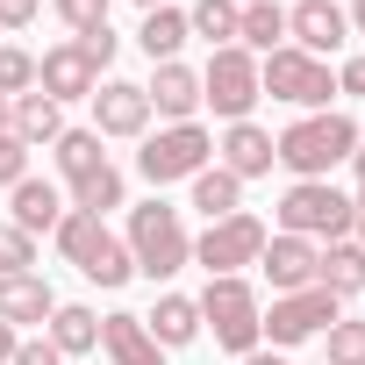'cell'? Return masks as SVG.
<instances>
[{
    "label": "cell",
    "mask_w": 365,
    "mask_h": 365,
    "mask_svg": "<svg viewBox=\"0 0 365 365\" xmlns=\"http://www.w3.org/2000/svg\"><path fill=\"white\" fill-rule=\"evenodd\" d=\"M365 136H358V122L344 115V108H322V115H301V122H287L279 136H272V158L294 172V179H329L336 165H351V150H358Z\"/></svg>",
    "instance_id": "obj_1"
},
{
    "label": "cell",
    "mask_w": 365,
    "mask_h": 365,
    "mask_svg": "<svg viewBox=\"0 0 365 365\" xmlns=\"http://www.w3.org/2000/svg\"><path fill=\"white\" fill-rule=\"evenodd\" d=\"M122 244H129V265H136L150 287L194 265V237H187V215H179L172 201H143V208H129V230H122Z\"/></svg>",
    "instance_id": "obj_2"
},
{
    "label": "cell",
    "mask_w": 365,
    "mask_h": 365,
    "mask_svg": "<svg viewBox=\"0 0 365 365\" xmlns=\"http://www.w3.org/2000/svg\"><path fill=\"white\" fill-rule=\"evenodd\" d=\"M272 215H279V237H308V244H344L358 222L351 194H336L329 179H294Z\"/></svg>",
    "instance_id": "obj_3"
},
{
    "label": "cell",
    "mask_w": 365,
    "mask_h": 365,
    "mask_svg": "<svg viewBox=\"0 0 365 365\" xmlns=\"http://www.w3.org/2000/svg\"><path fill=\"white\" fill-rule=\"evenodd\" d=\"M58 237V251H65V265H79L93 287H122L136 265H129V244L108 230V215H86V208H65V222L51 230Z\"/></svg>",
    "instance_id": "obj_4"
},
{
    "label": "cell",
    "mask_w": 365,
    "mask_h": 365,
    "mask_svg": "<svg viewBox=\"0 0 365 365\" xmlns=\"http://www.w3.org/2000/svg\"><path fill=\"white\" fill-rule=\"evenodd\" d=\"M51 150H58V172H65V187H72V208H86V215L122 208V172L108 165V150H101L93 129H65Z\"/></svg>",
    "instance_id": "obj_5"
},
{
    "label": "cell",
    "mask_w": 365,
    "mask_h": 365,
    "mask_svg": "<svg viewBox=\"0 0 365 365\" xmlns=\"http://www.w3.org/2000/svg\"><path fill=\"white\" fill-rule=\"evenodd\" d=\"M258 93H272L301 115H322V108H336V72H329V58H308V51L279 43L272 58H258Z\"/></svg>",
    "instance_id": "obj_6"
},
{
    "label": "cell",
    "mask_w": 365,
    "mask_h": 365,
    "mask_svg": "<svg viewBox=\"0 0 365 365\" xmlns=\"http://www.w3.org/2000/svg\"><path fill=\"white\" fill-rule=\"evenodd\" d=\"M201 329H215V344L230 351V358H251L258 351V336H265V301H258V287L237 272V279H208V294H201Z\"/></svg>",
    "instance_id": "obj_7"
},
{
    "label": "cell",
    "mask_w": 365,
    "mask_h": 365,
    "mask_svg": "<svg viewBox=\"0 0 365 365\" xmlns=\"http://www.w3.org/2000/svg\"><path fill=\"white\" fill-rule=\"evenodd\" d=\"M208 165H215V136H208L201 122H165V129L143 136V150H136V172L150 179V187L194 179V172H208Z\"/></svg>",
    "instance_id": "obj_8"
},
{
    "label": "cell",
    "mask_w": 365,
    "mask_h": 365,
    "mask_svg": "<svg viewBox=\"0 0 365 365\" xmlns=\"http://www.w3.org/2000/svg\"><path fill=\"white\" fill-rule=\"evenodd\" d=\"M265 237H272V230H265L251 208H237V215H222V222H208V230L194 237V265H201L208 279H237L244 265H258Z\"/></svg>",
    "instance_id": "obj_9"
},
{
    "label": "cell",
    "mask_w": 365,
    "mask_h": 365,
    "mask_svg": "<svg viewBox=\"0 0 365 365\" xmlns=\"http://www.w3.org/2000/svg\"><path fill=\"white\" fill-rule=\"evenodd\" d=\"M201 101L222 115V122H251V108L265 101L258 93V58L251 51H208V65H201Z\"/></svg>",
    "instance_id": "obj_10"
},
{
    "label": "cell",
    "mask_w": 365,
    "mask_h": 365,
    "mask_svg": "<svg viewBox=\"0 0 365 365\" xmlns=\"http://www.w3.org/2000/svg\"><path fill=\"white\" fill-rule=\"evenodd\" d=\"M336 315H344V301H336L329 287H301V294H272V308H265V336H272V351H294V344L322 336V329H329Z\"/></svg>",
    "instance_id": "obj_11"
},
{
    "label": "cell",
    "mask_w": 365,
    "mask_h": 365,
    "mask_svg": "<svg viewBox=\"0 0 365 365\" xmlns=\"http://www.w3.org/2000/svg\"><path fill=\"white\" fill-rule=\"evenodd\" d=\"M93 86H101V65H93L72 36L36 58V93H51L58 108H65V101H93Z\"/></svg>",
    "instance_id": "obj_12"
},
{
    "label": "cell",
    "mask_w": 365,
    "mask_h": 365,
    "mask_svg": "<svg viewBox=\"0 0 365 365\" xmlns=\"http://www.w3.org/2000/svg\"><path fill=\"white\" fill-rule=\"evenodd\" d=\"M344 36H351V15L336 0H301V8H287V43L294 51L329 58V51H344Z\"/></svg>",
    "instance_id": "obj_13"
},
{
    "label": "cell",
    "mask_w": 365,
    "mask_h": 365,
    "mask_svg": "<svg viewBox=\"0 0 365 365\" xmlns=\"http://www.w3.org/2000/svg\"><path fill=\"white\" fill-rule=\"evenodd\" d=\"M150 129V101L136 79H101L93 86V136H143Z\"/></svg>",
    "instance_id": "obj_14"
},
{
    "label": "cell",
    "mask_w": 365,
    "mask_h": 365,
    "mask_svg": "<svg viewBox=\"0 0 365 365\" xmlns=\"http://www.w3.org/2000/svg\"><path fill=\"white\" fill-rule=\"evenodd\" d=\"M315 258H322V244H308V237H265V251H258V272L272 279V294H301V287H315Z\"/></svg>",
    "instance_id": "obj_15"
},
{
    "label": "cell",
    "mask_w": 365,
    "mask_h": 365,
    "mask_svg": "<svg viewBox=\"0 0 365 365\" xmlns=\"http://www.w3.org/2000/svg\"><path fill=\"white\" fill-rule=\"evenodd\" d=\"M143 101H150V115H165V122H194V108H201V72L194 65H150V86H143Z\"/></svg>",
    "instance_id": "obj_16"
},
{
    "label": "cell",
    "mask_w": 365,
    "mask_h": 365,
    "mask_svg": "<svg viewBox=\"0 0 365 365\" xmlns=\"http://www.w3.org/2000/svg\"><path fill=\"white\" fill-rule=\"evenodd\" d=\"M215 165L237 172V179H265V172L279 165V158H272V129H258V122H230L222 143H215Z\"/></svg>",
    "instance_id": "obj_17"
},
{
    "label": "cell",
    "mask_w": 365,
    "mask_h": 365,
    "mask_svg": "<svg viewBox=\"0 0 365 365\" xmlns=\"http://www.w3.org/2000/svg\"><path fill=\"white\" fill-rule=\"evenodd\" d=\"M101 351L115 358V365H165V351H158V336L143 329V315H101Z\"/></svg>",
    "instance_id": "obj_18"
},
{
    "label": "cell",
    "mask_w": 365,
    "mask_h": 365,
    "mask_svg": "<svg viewBox=\"0 0 365 365\" xmlns=\"http://www.w3.org/2000/svg\"><path fill=\"white\" fill-rule=\"evenodd\" d=\"M51 308H58V294H51V279L43 272H8L0 279V322H51Z\"/></svg>",
    "instance_id": "obj_19"
},
{
    "label": "cell",
    "mask_w": 365,
    "mask_h": 365,
    "mask_svg": "<svg viewBox=\"0 0 365 365\" xmlns=\"http://www.w3.org/2000/svg\"><path fill=\"white\" fill-rule=\"evenodd\" d=\"M8 136H22L29 150H43V143L65 136V108L51 93H22V101H8Z\"/></svg>",
    "instance_id": "obj_20"
},
{
    "label": "cell",
    "mask_w": 365,
    "mask_h": 365,
    "mask_svg": "<svg viewBox=\"0 0 365 365\" xmlns=\"http://www.w3.org/2000/svg\"><path fill=\"white\" fill-rule=\"evenodd\" d=\"M143 329L158 336V351H187V344L201 336V301H187V294H158V308L143 315Z\"/></svg>",
    "instance_id": "obj_21"
},
{
    "label": "cell",
    "mask_w": 365,
    "mask_h": 365,
    "mask_svg": "<svg viewBox=\"0 0 365 365\" xmlns=\"http://www.w3.org/2000/svg\"><path fill=\"white\" fill-rule=\"evenodd\" d=\"M279 43H287V8H279V0H251V8H237V51L272 58Z\"/></svg>",
    "instance_id": "obj_22"
},
{
    "label": "cell",
    "mask_w": 365,
    "mask_h": 365,
    "mask_svg": "<svg viewBox=\"0 0 365 365\" xmlns=\"http://www.w3.org/2000/svg\"><path fill=\"white\" fill-rule=\"evenodd\" d=\"M15 194V230H29V237H43V230H58L65 222V194L51 187V179H22V187H8Z\"/></svg>",
    "instance_id": "obj_23"
},
{
    "label": "cell",
    "mask_w": 365,
    "mask_h": 365,
    "mask_svg": "<svg viewBox=\"0 0 365 365\" xmlns=\"http://www.w3.org/2000/svg\"><path fill=\"white\" fill-rule=\"evenodd\" d=\"M43 336L58 344V358H86V351L101 344V315H93V308H79V301H58V308H51V322H43Z\"/></svg>",
    "instance_id": "obj_24"
},
{
    "label": "cell",
    "mask_w": 365,
    "mask_h": 365,
    "mask_svg": "<svg viewBox=\"0 0 365 365\" xmlns=\"http://www.w3.org/2000/svg\"><path fill=\"white\" fill-rule=\"evenodd\" d=\"M315 287H329L336 301H358L365 294V251L344 237V244H322V258H315Z\"/></svg>",
    "instance_id": "obj_25"
},
{
    "label": "cell",
    "mask_w": 365,
    "mask_h": 365,
    "mask_svg": "<svg viewBox=\"0 0 365 365\" xmlns=\"http://www.w3.org/2000/svg\"><path fill=\"white\" fill-rule=\"evenodd\" d=\"M187 36H194V29H187V8H150V15H143V29H136V43H143V58H150V65H172Z\"/></svg>",
    "instance_id": "obj_26"
},
{
    "label": "cell",
    "mask_w": 365,
    "mask_h": 365,
    "mask_svg": "<svg viewBox=\"0 0 365 365\" xmlns=\"http://www.w3.org/2000/svg\"><path fill=\"white\" fill-rule=\"evenodd\" d=\"M187 187H194V208H201L208 222H222V215H237V208H244V179H237V172H222V165L194 172Z\"/></svg>",
    "instance_id": "obj_27"
},
{
    "label": "cell",
    "mask_w": 365,
    "mask_h": 365,
    "mask_svg": "<svg viewBox=\"0 0 365 365\" xmlns=\"http://www.w3.org/2000/svg\"><path fill=\"white\" fill-rule=\"evenodd\" d=\"M187 29H194L208 51H230V43H237V0H194V8H187Z\"/></svg>",
    "instance_id": "obj_28"
},
{
    "label": "cell",
    "mask_w": 365,
    "mask_h": 365,
    "mask_svg": "<svg viewBox=\"0 0 365 365\" xmlns=\"http://www.w3.org/2000/svg\"><path fill=\"white\" fill-rule=\"evenodd\" d=\"M322 358H329V365H365V322L336 315V322L322 329Z\"/></svg>",
    "instance_id": "obj_29"
},
{
    "label": "cell",
    "mask_w": 365,
    "mask_h": 365,
    "mask_svg": "<svg viewBox=\"0 0 365 365\" xmlns=\"http://www.w3.org/2000/svg\"><path fill=\"white\" fill-rule=\"evenodd\" d=\"M22 93H36V58L22 43H0V101H22Z\"/></svg>",
    "instance_id": "obj_30"
},
{
    "label": "cell",
    "mask_w": 365,
    "mask_h": 365,
    "mask_svg": "<svg viewBox=\"0 0 365 365\" xmlns=\"http://www.w3.org/2000/svg\"><path fill=\"white\" fill-rule=\"evenodd\" d=\"M8 272H36V237L15 230V222H0V279Z\"/></svg>",
    "instance_id": "obj_31"
},
{
    "label": "cell",
    "mask_w": 365,
    "mask_h": 365,
    "mask_svg": "<svg viewBox=\"0 0 365 365\" xmlns=\"http://www.w3.org/2000/svg\"><path fill=\"white\" fill-rule=\"evenodd\" d=\"M51 8H58V22H65L72 36H86V29H101V22H108L115 0H51Z\"/></svg>",
    "instance_id": "obj_32"
},
{
    "label": "cell",
    "mask_w": 365,
    "mask_h": 365,
    "mask_svg": "<svg viewBox=\"0 0 365 365\" xmlns=\"http://www.w3.org/2000/svg\"><path fill=\"white\" fill-rule=\"evenodd\" d=\"M22 179H29V143L0 136V187H22Z\"/></svg>",
    "instance_id": "obj_33"
},
{
    "label": "cell",
    "mask_w": 365,
    "mask_h": 365,
    "mask_svg": "<svg viewBox=\"0 0 365 365\" xmlns=\"http://www.w3.org/2000/svg\"><path fill=\"white\" fill-rule=\"evenodd\" d=\"M72 43H79V51L101 65V72H108V65H115V51H122V36H115L108 22H101V29H86V36H72Z\"/></svg>",
    "instance_id": "obj_34"
},
{
    "label": "cell",
    "mask_w": 365,
    "mask_h": 365,
    "mask_svg": "<svg viewBox=\"0 0 365 365\" xmlns=\"http://www.w3.org/2000/svg\"><path fill=\"white\" fill-rule=\"evenodd\" d=\"M8 365H65V358H58V344H51V336H22Z\"/></svg>",
    "instance_id": "obj_35"
},
{
    "label": "cell",
    "mask_w": 365,
    "mask_h": 365,
    "mask_svg": "<svg viewBox=\"0 0 365 365\" xmlns=\"http://www.w3.org/2000/svg\"><path fill=\"white\" fill-rule=\"evenodd\" d=\"M43 0H0V29H29Z\"/></svg>",
    "instance_id": "obj_36"
},
{
    "label": "cell",
    "mask_w": 365,
    "mask_h": 365,
    "mask_svg": "<svg viewBox=\"0 0 365 365\" xmlns=\"http://www.w3.org/2000/svg\"><path fill=\"white\" fill-rule=\"evenodd\" d=\"M336 93L365 101V51H358V58H344V72H336Z\"/></svg>",
    "instance_id": "obj_37"
},
{
    "label": "cell",
    "mask_w": 365,
    "mask_h": 365,
    "mask_svg": "<svg viewBox=\"0 0 365 365\" xmlns=\"http://www.w3.org/2000/svg\"><path fill=\"white\" fill-rule=\"evenodd\" d=\"M15 344H22V336H15V322H0V365L15 358Z\"/></svg>",
    "instance_id": "obj_38"
},
{
    "label": "cell",
    "mask_w": 365,
    "mask_h": 365,
    "mask_svg": "<svg viewBox=\"0 0 365 365\" xmlns=\"http://www.w3.org/2000/svg\"><path fill=\"white\" fill-rule=\"evenodd\" d=\"M351 208H358V222H351V244H358V251H365V194H358V201H351Z\"/></svg>",
    "instance_id": "obj_39"
},
{
    "label": "cell",
    "mask_w": 365,
    "mask_h": 365,
    "mask_svg": "<svg viewBox=\"0 0 365 365\" xmlns=\"http://www.w3.org/2000/svg\"><path fill=\"white\" fill-rule=\"evenodd\" d=\"M237 365H287L279 351H251V358H237Z\"/></svg>",
    "instance_id": "obj_40"
},
{
    "label": "cell",
    "mask_w": 365,
    "mask_h": 365,
    "mask_svg": "<svg viewBox=\"0 0 365 365\" xmlns=\"http://www.w3.org/2000/svg\"><path fill=\"white\" fill-rule=\"evenodd\" d=\"M344 15H351V29L365 36V0H351V8H344Z\"/></svg>",
    "instance_id": "obj_41"
},
{
    "label": "cell",
    "mask_w": 365,
    "mask_h": 365,
    "mask_svg": "<svg viewBox=\"0 0 365 365\" xmlns=\"http://www.w3.org/2000/svg\"><path fill=\"white\" fill-rule=\"evenodd\" d=\"M351 172H358V194H365V143L351 150Z\"/></svg>",
    "instance_id": "obj_42"
},
{
    "label": "cell",
    "mask_w": 365,
    "mask_h": 365,
    "mask_svg": "<svg viewBox=\"0 0 365 365\" xmlns=\"http://www.w3.org/2000/svg\"><path fill=\"white\" fill-rule=\"evenodd\" d=\"M136 8H143V15H150V8H172V0H136Z\"/></svg>",
    "instance_id": "obj_43"
},
{
    "label": "cell",
    "mask_w": 365,
    "mask_h": 365,
    "mask_svg": "<svg viewBox=\"0 0 365 365\" xmlns=\"http://www.w3.org/2000/svg\"><path fill=\"white\" fill-rule=\"evenodd\" d=\"M0 136H8V101H0Z\"/></svg>",
    "instance_id": "obj_44"
},
{
    "label": "cell",
    "mask_w": 365,
    "mask_h": 365,
    "mask_svg": "<svg viewBox=\"0 0 365 365\" xmlns=\"http://www.w3.org/2000/svg\"><path fill=\"white\" fill-rule=\"evenodd\" d=\"M237 8H251V0H237Z\"/></svg>",
    "instance_id": "obj_45"
}]
</instances>
